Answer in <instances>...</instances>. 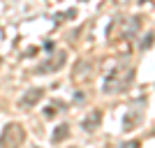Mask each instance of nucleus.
<instances>
[{
    "label": "nucleus",
    "instance_id": "nucleus-1",
    "mask_svg": "<svg viewBox=\"0 0 155 148\" xmlns=\"http://www.w3.org/2000/svg\"><path fill=\"white\" fill-rule=\"evenodd\" d=\"M132 77H134V70H132V67H127V70H114L109 77L104 79V90H107V93H116V90L127 88Z\"/></svg>",
    "mask_w": 155,
    "mask_h": 148
},
{
    "label": "nucleus",
    "instance_id": "nucleus-2",
    "mask_svg": "<svg viewBox=\"0 0 155 148\" xmlns=\"http://www.w3.org/2000/svg\"><path fill=\"white\" fill-rule=\"evenodd\" d=\"M7 141H9L7 148H16L21 141H23V130H21V125H7V127H5V134H2L0 143L5 146Z\"/></svg>",
    "mask_w": 155,
    "mask_h": 148
},
{
    "label": "nucleus",
    "instance_id": "nucleus-3",
    "mask_svg": "<svg viewBox=\"0 0 155 148\" xmlns=\"http://www.w3.org/2000/svg\"><path fill=\"white\" fill-rule=\"evenodd\" d=\"M100 123H102V111H100V109H93L91 113L81 120V127H84L86 132H95Z\"/></svg>",
    "mask_w": 155,
    "mask_h": 148
},
{
    "label": "nucleus",
    "instance_id": "nucleus-4",
    "mask_svg": "<svg viewBox=\"0 0 155 148\" xmlns=\"http://www.w3.org/2000/svg\"><path fill=\"white\" fill-rule=\"evenodd\" d=\"M42 95H44V90L42 88H35V90H28L26 95L21 97V107H32V104H37L39 100H42Z\"/></svg>",
    "mask_w": 155,
    "mask_h": 148
},
{
    "label": "nucleus",
    "instance_id": "nucleus-5",
    "mask_svg": "<svg viewBox=\"0 0 155 148\" xmlns=\"http://www.w3.org/2000/svg\"><path fill=\"white\" fill-rule=\"evenodd\" d=\"M67 134H70V127H67V125H58L56 132H53V141H56V143L63 141V136H67Z\"/></svg>",
    "mask_w": 155,
    "mask_h": 148
},
{
    "label": "nucleus",
    "instance_id": "nucleus-6",
    "mask_svg": "<svg viewBox=\"0 0 155 148\" xmlns=\"http://www.w3.org/2000/svg\"><path fill=\"white\" fill-rule=\"evenodd\" d=\"M53 113H56V111H53V107H49V109H44V116H46V118H53Z\"/></svg>",
    "mask_w": 155,
    "mask_h": 148
},
{
    "label": "nucleus",
    "instance_id": "nucleus-7",
    "mask_svg": "<svg viewBox=\"0 0 155 148\" xmlns=\"http://www.w3.org/2000/svg\"><path fill=\"white\" fill-rule=\"evenodd\" d=\"M32 148H37V146H32Z\"/></svg>",
    "mask_w": 155,
    "mask_h": 148
},
{
    "label": "nucleus",
    "instance_id": "nucleus-8",
    "mask_svg": "<svg viewBox=\"0 0 155 148\" xmlns=\"http://www.w3.org/2000/svg\"><path fill=\"white\" fill-rule=\"evenodd\" d=\"M72 148H74V146H72Z\"/></svg>",
    "mask_w": 155,
    "mask_h": 148
}]
</instances>
